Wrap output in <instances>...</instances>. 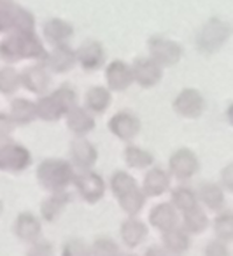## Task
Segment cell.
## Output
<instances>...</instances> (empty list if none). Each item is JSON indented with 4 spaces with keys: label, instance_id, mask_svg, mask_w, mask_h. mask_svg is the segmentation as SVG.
Wrapping results in <instances>:
<instances>
[{
    "label": "cell",
    "instance_id": "obj_38",
    "mask_svg": "<svg viewBox=\"0 0 233 256\" xmlns=\"http://www.w3.org/2000/svg\"><path fill=\"white\" fill-rule=\"evenodd\" d=\"M65 256H84V254H90V248H86L84 242L81 240H68L67 244L64 246L62 249Z\"/></svg>",
    "mask_w": 233,
    "mask_h": 256
},
{
    "label": "cell",
    "instance_id": "obj_13",
    "mask_svg": "<svg viewBox=\"0 0 233 256\" xmlns=\"http://www.w3.org/2000/svg\"><path fill=\"white\" fill-rule=\"evenodd\" d=\"M44 65L50 67V70L56 72V74L68 72L76 65V51L70 50V48L67 46V42L56 44V46L53 48V51L46 54Z\"/></svg>",
    "mask_w": 233,
    "mask_h": 256
},
{
    "label": "cell",
    "instance_id": "obj_33",
    "mask_svg": "<svg viewBox=\"0 0 233 256\" xmlns=\"http://www.w3.org/2000/svg\"><path fill=\"white\" fill-rule=\"evenodd\" d=\"M22 86L20 72H16L12 67L0 68V93L2 95H14Z\"/></svg>",
    "mask_w": 233,
    "mask_h": 256
},
{
    "label": "cell",
    "instance_id": "obj_22",
    "mask_svg": "<svg viewBox=\"0 0 233 256\" xmlns=\"http://www.w3.org/2000/svg\"><path fill=\"white\" fill-rule=\"evenodd\" d=\"M170 186V176L163 168H151L142 182V192L146 196H162Z\"/></svg>",
    "mask_w": 233,
    "mask_h": 256
},
{
    "label": "cell",
    "instance_id": "obj_45",
    "mask_svg": "<svg viewBox=\"0 0 233 256\" xmlns=\"http://www.w3.org/2000/svg\"><path fill=\"white\" fill-rule=\"evenodd\" d=\"M0 209H2V204H0Z\"/></svg>",
    "mask_w": 233,
    "mask_h": 256
},
{
    "label": "cell",
    "instance_id": "obj_8",
    "mask_svg": "<svg viewBox=\"0 0 233 256\" xmlns=\"http://www.w3.org/2000/svg\"><path fill=\"white\" fill-rule=\"evenodd\" d=\"M205 109V100L194 88H184L174 100V110L182 118H200Z\"/></svg>",
    "mask_w": 233,
    "mask_h": 256
},
{
    "label": "cell",
    "instance_id": "obj_34",
    "mask_svg": "<svg viewBox=\"0 0 233 256\" xmlns=\"http://www.w3.org/2000/svg\"><path fill=\"white\" fill-rule=\"evenodd\" d=\"M214 232L216 237L222 242H230L233 238V214L232 210L221 212L214 221Z\"/></svg>",
    "mask_w": 233,
    "mask_h": 256
},
{
    "label": "cell",
    "instance_id": "obj_42",
    "mask_svg": "<svg viewBox=\"0 0 233 256\" xmlns=\"http://www.w3.org/2000/svg\"><path fill=\"white\" fill-rule=\"evenodd\" d=\"M222 186H224L228 192H232V188H233V182H232V165H228V167L222 170Z\"/></svg>",
    "mask_w": 233,
    "mask_h": 256
},
{
    "label": "cell",
    "instance_id": "obj_6",
    "mask_svg": "<svg viewBox=\"0 0 233 256\" xmlns=\"http://www.w3.org/2000/svg\"><path fill=\"white\" fill-rule=\"evenodd\" d=\"M151 58L162 67H174L182 58V46L165 37H151L148 42Z\"/></svg>",
    "mask_w": 233,
    "mask_h": 256
},
{
    "label": "cell",
    "instance_id": "obj_14",
    "mask_svg": "<svg viewBox=\"0 0 233 256\" xmlns=\"http://www.w3.org/2000/svg\"><path fill=\"white\" fill-rule=\"evenodd\" d=\"M106 81L112 92H124V90H128L132 82H134L130 65H126L121 60H114L106 68Z\"/></svg>",
    "mask_w": 233,
    "mask_h": 256
},
{
    "label": "cell",
    "instance_id": "obj_10",
    "mask_svg": "<svg viewBox=\"0 0 233 256\" xmlns=\"http://www.w3.org/2000/svg\"><path fill=\"white\" fill-rule=\"evenodd\" d=\"M140 120L132 112H118L109 120V130L120 140L130 142L140 134Z\"/></svg>",
    "mask_w": 233,
    "mask_h": 256
},
{
    "label": "cell",
    "instance_id": "obj_27",
    "mask_svg": "<svg viewBox=\"0 0 233 256\" xmlns=\"http://www.w3.org/2000/svg\"><path fill=\"white\" fill-rule=\"evenodd\" d=\"M16 124H30L37 118L36 104L26 98H14L11 102V114Z\"/></svg>",
    "mask_w": 233,
    "mask_h": 256
},
{
    "label": "cell",
    "instance_id": "obj_23",
    "mask_svg": "<svg viewBox=\"0 0 233 256\" xmlns=\"http://www.w3.org/2000/svg\"><path fill=\"white\" fill-rule=\"evenodd\" d=\"M44 37H46L48 42H51L53 46L56 44H64L74 36V28H72L70 23L64 22L60 18H53V20H48L44 23Z\"/></svg>",
    "mask_w": 233,
    "mask_h": 256
},
{
    "label": "cell",
    "instance_id": "obj_37",
    "mask_svg": "<svg viewBox=\"0 0 233 256\" xmlns=\"http://www.w3.org/2000/svg\"><path fill=\"white\" fill-rule=\"evenodd\" d=\"M118 252H120V248L110 238H96L92 248H90V254L107 256V254H118Z\"/></svg>",
    "mask_w": 233,
    "mask_h": 256
},
{
    "label": "cell",
    "instance_id": "obj_11",
    "mask_svg": "<svg viewBox=\"0 0 233 256\" xmlns=\"http://www.w3.org/2000/svg\"><path fill=\"white\" fill-rule=\"evenodd\" d=\"M96 153L95 146L90 140L84 139V136H78L70 142V160L78 168H92L96 164Z\"/></svg>",
    "mask_w": 233,
    "mask_h": 256
},
{
    "label": "cell",
    "instance_id": "obj_31",
    "mask_svg": "<svg viewBox=\"0 0 233 256\" xmlns=\"http://www.w3.org/2000/svg\"><path fill=\"white\" fill-rule=\"evenodd\" d=\"M123 154H124L126 165L132 168H148V167H151L152 162H154V156H152L149 151L140 150V148H137V146H128Z\"/></svg>",
    "mask_w": 233,
    "mask_h": 256
},
{
    "label": "cell",
    "instance_id": "obj_1",
    "mask_svg": "<svg viewBox=\"0 0 233 256\" xmlns=\"http://www.w3.org/2000/svg\"><path fill=\"white\" fill-rule=\"evenodd\" d=\"M46 54L48 51L36 32H11L0 40V58L8 64H14L23 58L46 60Z\"/></svg>",
    "mask_w": 233,
    "mask_h": 256
},
{
    "label": "cell",
    "instance_id": "obj_41",
    "mask_svg": "<svg viewBox=\"0 0 233 256\" xmlns=\"http://www.w3.org/2000/svg\"><path fill=\"white\" fill-rule=\"evenodd\" d=\"M34 248L30 249V254H51L53 252V248H51L48 242H32Z\"/></svg>",
    "mask_w": 233,
    "mask_h": 256
},
{
    "label": "cell",
    "instance_id": "obj_7",
    "mask_svg": "<svg viewBox=\"0 0 233 256\" xmlns=\"http://www.w3.org/2000/svg\"><path fill=\"white\" fill-rule=\"evenodd\" d=\"M168 168L174 178H177L179 181H186V179H191L198 172L200 162H198L196 154L191 150L180 148V150L172 153V156L168 160Z\"/></svg>",
    "mask_w": 233,
    "mask_h": 256
},
{
    "label": "cell",
    "instance_id": "obj_20",
    "mask_svg": "<svg viewBox=\"0 0 233 256\" xmlns=\"http://www.w3.org/2000/svg\"><path fill=\"white\" fill-rule=\"evenodd\" d=\"M14 234L25 242H36L40 237V221L32 212H22L16 218Z\"/></svg>",
    "mask_w": 233,
    "mask_h": 256
},
{
    "label": "cell",
    "instance_id": "obj_30",
    "mask_svg": "<svg viewBox=\"0 0 233 256\" xmlns=\"http://www.w3.org/2000/svg\"><path fill=\"white\" fill-rule=\"evenodd\" d=\"M182 214H184L182 216L184 230L190 232V234H202L208 226V218L202 207L194 206L191 209L184 210Z\"/></svg>",
    "mask_w": 233,
    "mask_h": 256
},
{
    "label": "cell",
    "instance_id": "obj_2",
    "mask_svg": "<svg viewBox=\"0 0 233 256\" xmlns=\"http://www.w3.org/2000/svg\"><path fill=\"white\" fill-rule=\"evenodd\" d=\"M74 174L76 172L70 162L56 160V158L40 162L39 167H37V181L48 192H62V190H65L72 182Z\"/></svg>",
    "mask_w": 233,
    "mask_h": 256
},
{
    "label": "cell",
    "instance_id": "obj_43",
    "mask_svg": "<svg viewBox=\"0 0 233 256\" xmlns=\"http://www.w3.org/2000/svg\"><path fill=\"white\" fill-rule=\"evenodd\" d=\"M11 30V23H9V16L4 9H0V34L9 32Z\"/></svg>",
    "mask_w": 233,
    "mask_h": 256
},
{
    "label": "cell",
    "instance_id": "obj_24",
    "mask_svg": "<svg viewBox=\"0 0 233 256\" xmlns=\"http://www.w3.org/2000/svg\"><path fill=\"white\" fill-rule=\"evenodd\" d=\"M162 242L166 252L179 254V252L188 251V248H190V235H188V232L184 228H179L176 224V226L162 232Z\"/></svg>",
    "mask_w": 233,
    "mask_h": 256
},
{
    "label": "cell",
    "instance_id": "obj_36",
    "mask_svg": "<svg viewBox=\"0 0 233 256\" xmlns=\"http://www.w3.org/2000/svg\"><path fill=\"white\" fill-rule=\"evenodd\" d=\"M51 95L56 98V102L60 104L62 107L65 109V112H67L70 107H74L76 106V102H78V95H76V92L70 88L68 84H64V86H60L58 90H54Z\"/></svg>",
    "mask_w": 233,
    "mask_h": 256
},
{
    "label": "cell",
    "instance_id": "obj_19",
    "mask_svg": "<svg viewBox=\"0 0 233 256\" xmlns=\"http://www.w3.org/2000/svg\"><path fill=\"white\" fill-rule=\"evenodd\" d=\"M121 240L124 242V246L130 249H135L137 246H140V242H144V238L148 237V226L146 223H142L140 220H135L134 216L124 220L121 223Z\"/></svg>",
    "mask_w": 233,
    "mask_h": 256
},
{
    "label": "cell",
    "instance_id": "obj_4",
    "mask_svg": "<svg viewBox=\"0 0 233 256\" xmlns=\"http://www.w3.org/2000/svg\"><path fill=\"white\" fill-rule=\"evenodd\" d=\"M32 164V154L22 144L6 140L0 144V170L6 172H23Z\"/></svg>",
    "mask_w": 233,
    "mask_h": 256
},
{
    "label": "cell",
    "instance_id": "obj_15",
    "mask_svg": "<svg viewBox=\"0 0 233 256\" xmlns=\"http://www.w3.org/2000/svg\"><path fill=\"white\" fill-rule=\"evenodd\" d=\"M104 60H106V53H104L102 44L95 40L82 44L76 51V64L81 65L84 70H96L104 65Z\"/></svg>",
    "mask_w": 233,
    "mask_h": 256
},
{
    "label": "cell",
    "instance_id": "obj_39",
    "mask_svg": "<svg viewBox=\"0 0 233 256\" xmlns=\"http://www.w3.org/2000/svg\"><path fill=\"white\" fill-rule=\"evenodd\" d=\"M16 128V123L12 121V118L6 112H0V140H8L12 136Z\"/></svg>",
    "mask_w": 233,
    "mask_h": 256
},
{
    "label": "cell",
    "instance_id": "obj_12",
    "mask_svg": "<svg viewBox=\"0 0 233 256\" xmlns=\"http://www.w3.org/2000/svg\"><path fill=\"white\" fill-rule=\"evenodd\" d=\"M20 79H22V86H25L28 92L36 93V95L46 93L51 84V76L48 74L44 65H32V67H26L25 70L20 74Z\"/></svg>",
    "mask_w": 233,
    "mask_h": 256
},
{
    "label": "cell",
    "instance_id": "obj_3",
    "mask_svg": "<svg viewBox=\"0 0 233 256\" xmlns=\"http://www.w3.org/2000/svg\"><path fill=\"white\" fill-rule=\"evenodd\" d=\"M230 37V25L219 18H212L204 25V28L196 36V46L202 53L210 54L219 51L226 44Z\"/></svg>",
    "mask_w": 233,
    "mask_h": 256
},
{
    "label": "cell",
    "instance_id": "obj_28",
    "mask_svg": "<svg viewBox=\"0 0 233 256\" xmlns=\"http://www.w3.org/2000/svg\"><path fill=\"white\" fill-rule=\"evenodd\" d=\"M118 202H120V207L128 214V216H137L146 206V195L138 186H135V188H132L130 192L118 196Z\"/></svg>",
    "mask_w": 233,
    "mask_h": 256
},
{
    "label": "cell",
    "instance_id": "obj_40",
    "mask_svg": "<svg viewBox=\"0 0 233 256\" xmlns=\"http://www.w3.org/2000/svg\"><path fill=\"white\" fill-rule=\"evenodd\" d=\"M205 252H207L208 256H226V254H228V249H226L224 242L218 238V240L210 242V244L207 246Z\"/></svg>",
    "mask_w": 233,
    "mask_h": 256
},
{
    "label": "cell",
    "instance_id": "obj_18",
    "mask_svg": "<svg viewBox=\"0 0 233 256\" xmlns=\"http://www.w3.org/2000/svg\"><path fill=\"white\" fill-rule=\"evenodd\" d=\"M68 202H70V195L65 190H62V192H51V195L48 198H44L42 204H40L42 220L50 221V223L56 221L60 218V214L64 212L65 207L68 206Z\"/></svg>",
    "mask_w": 233,
    "mask_h": 256
},
{
    "label": "cell",
    "instance_id": "obj_25",
    "mask_svg": "<svg viewBox=\"0 0 233 256\" xmlns=\"http://www.w3.org/2000/svg\"><path fill=\"white\" fill-rule=\"evenodd\" d=\"M196 196L210 210H221L224 207V192H222L221 186L214 184V182H204V184H200Z\"/></svg>",
    "mask_w": 233,
    "mask_h": 256
},
{
    "label": "cell",
    "instance_id": "obj_16",
    "mask_svg": "<svg viewBox=\"0 0 233 256\" xmlns=\"http://www.w3.org/2000/svg\"><path fill=\"white\" fill-rule=\"evenodd\" d=\"M9 16L11 32H36V18L28 9L22 8L12 0L11 4L2 8Z\"/></svg>",
    "mask_w": 233,
    "mask_h": 256
},
{
    "label": "cell",
    "instance_id": "obj_5",
    "mask_svg": "<svg viewBox=\"0 0 233 256\" xmlns=\"http://www.w3.org/2000/svg\"><path fill=\"white\" fill-rule=\"evenodd\" d=\"M72 182L81 198L88 204H96L98 200H102L104 193H106V182H104L102 176L92 172L90 168H81L79 174H74Z\"/></svg>",
    "mask_w": 233,
    "mask_h": 256
},
{
    "label": "cell",
    "instance_id": "obj_21",
    "mask_svg": "<svg viewBox=\"0 0 233 256\" xmlns=\"http://www.w3.org/2000/svg\"><path fill=\"white\" fill-rule=\"evenodd\" d=\"M149 223L160 232H165L177 224V209L168 202L158 204L149 212Z\"/></svg>",
    "mask_w": 233,
    "mask_h": 256
},
{
    "label": "cell",
    "instance_id": "obj_26",
    "mask_svg": "<svg viewBox=\"0 0 233 256\" xmlns=\"http://www.w3.org/2000/svg\"><path fill=\"white\" fill-rule=\"evenodd\" d=\"M36 110H37V118H40L42 121H58L62 116H65V109L56 102L53 95H46L40 96L36 102Z\"/></svg>",
    "mask_w": 233,
    "mask_h": 256
},
{
    "label": "cell",
    "instance_id": "obj_29",
    "mask_svg": "<svg viewBox=\"0 0 233 256\" xmlns=\"http://www.w3.org/2000/svg\"><path fill=\"white\" fill-rule=\"evenodd\" d=\"M110 104V92L104 86H92L86 93V109L102 114Z\"/></svg>",
    "mask_w": 233,
    "mask_h": 256
},
{
    "label": "cell",
    "instance_id": "obj_32",
    "mask_svg": "<svg viewBox=\"0 0 233 256\" xmlns=\"http://www.w3.org/2000/svg\"><path fill=\"white\" fill-rule=\"evenodd\" d=\"M172 204L177 210H188L191 207L198 206V196L196 193L193 192L188 186H177L176 190H172Z\"/></svg>",
    "mask_w": 233,
    "mask_h": 256
},
{
    "label": "cell",
    "instance_id": "obj_44",
    "mask_svg": "<svg viewBox=\"0 0 233 256\" xmlns=\"http://www.w3.org/2000/svg\"><path fill=\"white\" fill-rule=\"evenodd\" d=\"M11 2H12V0H0V9H2V8H6V6H8V4H11Z\"/></svg>",
    "mask_w": 233,
    "mask_h": 256
},
{
    "label": "cell",
    "instance_id": "obj_17",
    "mask_svg": "<svg viewBox=\"0 0 233 256\" xmlns=\"http://www.w3.org/2000/svg\"><path fill=\"white\" fill-rule=\"evenodd\" d=\"M67 116V126L70 132H74L76 136H86L95 128V118L90 114L88 109L84 107L74 106L65 112Z\"/></svg>",
    "mask_w": 233,
    "mask_h": 256
},
{
    "label": "cell",
    "instance_id": "obj_9",
    "mask_svg": "<svg viewBox=\"0 0 233 256\" xmlns=\"http://www.w3.org/2000/svg\"><path fill=\"white\" fill-rule=\"evenodd\" d=\"M130 68L134 81L140 88H152V86L162 81L163 67L156 64L152 58H137Z\"/></svg>",
    "mask_w": 233,
    "mask_h": 256
},
{
    "label": "cell",
    "instance_id": "obj_35",
    "mask_svg": "<svg viewBox=\"0 0 233 256\" xmlns=\"http://www.w3.org/2000/svg\"><path fill=\"white\" fill-rule=\"evenodd\" d=\"M135 186H137V181H135L128 172L118 170V172H114L112 178H110V190H112L116 198L123 195V193L130 192V190L135 188Z\"/></svg>",
    "mask_w": 233,
    "mask_h": 256
}]
</instances>
